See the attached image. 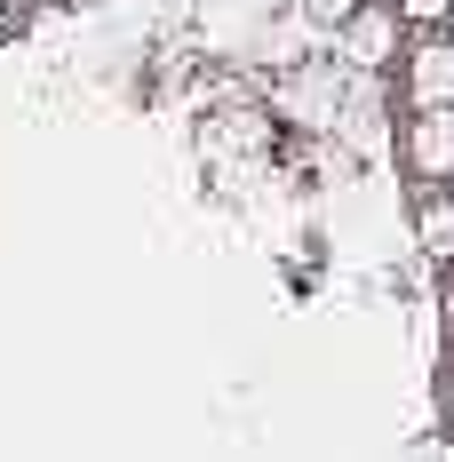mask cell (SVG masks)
<instances>
[{
	"label": "cell",
	"instance_id": "6da1fadb",
	"mask_svg": "<svg viewBox=\"0 0 454 462\" xmlns=\"http://www.w3.org/2000/svg\"><path fill=\"white\" fill-rule=\"evenodd\" d=\"M343 64H287L279 72V88H272V104H279V120H295V128H335L343 120Z\"/></svg>",
	"mask_w": 454,
	"mask_h": 462
},
{
	"label": "cell",
	"instance_id": "7a4b0ae2",
	"mask_svg": "<svg viewBox=\"0 0 454 462\" xmlns=\"http://www.w3.org/2000/svg\"><path fill=\"white\" fill-rule=\"evenodd\" d=\"M399 152H407L414 176L439 191V184L454 176V104H439V112H414V120H407V143H399Z\"/></svg>",
	"mask_w": 454,
	"mask_h": 462
},
{
	"label": "cell",
	"instance_id": "3957f363",
	"mask_svg": "<svg viewBox=\"0 0 454 462\" xmlns=\"http://www.w3.org/2000/svg\"><path fill=\"white\" fill-rule=\"evenodd\" d=\"M391 48H399V8H366L335 32V56L351 64V72H375V64H391Z\"/></svg>",
	"mask_w": 454,
	"mask_h": 462
},
{
	"label": "cell",
	"instance_id": "277c9868",
	"mask_svg": "<svg viewBox=\"0 0 454 462\" xmlns=\"http://www.w3.org/2000/svg\"><path fill=\"white\" fill-rule=\"evenodd\" d=\"M407 104H414V112L454 104V41H447V32H431V41L407 56Z\"/></svg>",
	"mask_w": 454,
	"mask_h": 462
},
{
	"label": "cell",
	"instance_id": "5b68a950",
	"mask_svg": "<svg viewBox=\"0 0 454 462\" xmlns=\"http://www.w3.org/2000/svg\"><path fill=\"white\" fill-rule=\"evenodd\" d=\"M414 239H422V255H431V263H454V199H447V191H431V199H422Z\"/></svg>",
	"mask_w": 454,
	"mask_h": 462
},
{
	"label": "cell",
	"instance_id": "8992f818",
	"mask_svg": "<svg viewBox=\"0 0 454 462\" xmlns=\"http://www.w3.org/2000/svg\"><path fill=\"white\" fill-rule=\"evenodd\" d=\"M295 8H303V16H311L319 32H327V41H335V32H343V24H351V16H359V0H295Z\"/></svg>",
	"mask_w": 454,
	"mask_h": 462
},
{
	"label": "cell",
	"instance_id": "52a82bcc",
	"mask_svg": "<svg viewBox=\"0 0 454 462\" xmlns=\"http://www.w3.org/2000/svg\"><path fill=\"white\" fill-rule=\"evenodd\" d=\"M391 8H399V16H414V24H431V32H439V24H447V8H454V0H391Z\"/></svg>",
	"mask_w": 454,
	"mask_h": 462
},
{
	"label": "cell",
	"instance_id": "ba28073f",
	"mask_svg": "<svg viewBox=\"0 0 454 462\" xmlns=\"http://www.w3.org/2000/svg\"><path fill=\"white\" fill-rule=\"evenodd\" d=\"M439 311H447V335H454V279H447V295H439Z\"/></svg>",
	"mask_w": 454,
	"mask_h": 462
},
{
	"label": "cell",
	"instance_id": "9c48e42d",
	"mask_svg": "<svg viewBox=\"0 0 454 462\" xmlns=\"http://www.w3.org/2000/svg\"><path fill=\"white\" fill-rule=\"evenodd\" d=\"M8 24H16V8H8V0H0V32H8Z\"/></svg>",
	"mask_w": 454,
	"mask_h": 462
},
{
	"label": "cell",
	"instance_id": "30bf717a",
	"mask_svg": "<svg viewBox=\"0 0 454 462\" xmlns=\"http://www.w3.org/2000/svg\"><path fill=\"white\" fill-rule=\"evenodd\" d=\"M8 8H32V0H8Z\"/></svg>",
	"mask_w": 454,
	"mask_h": 462
},
{
	"label": "cell",
	"instance_id": "8fae6325",
	"mask_svg": "<svg viewBox=\"0 0 454 462\" xmlns=\"http://www.w3.org/2000/svg\"><path fill=\"white\" fill-rule=\"evenodd\" d=\"M272 8H295V0H272Z\"/></svg>",
	"mask_w": 454,
	"mask_h": 462
},
{
	"label": "cell",
	"instance_id": "7c38bea8",
	"mask_svg": "<svg viewBox=\"0 0 454 462\" xmlns=\"http://www.w3.org/2000/svg\"><path fill=\"white\" fill-rule=\"evenodd\" d=\"M439 462H454V455H439Z\"/></svg>",
	"mask_w": 454,
	"mask_h": 462
}]
</instances>
